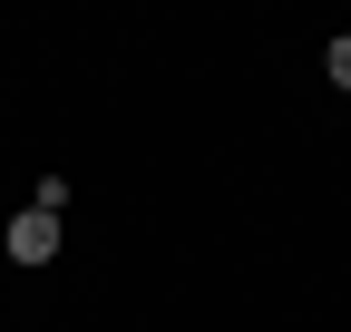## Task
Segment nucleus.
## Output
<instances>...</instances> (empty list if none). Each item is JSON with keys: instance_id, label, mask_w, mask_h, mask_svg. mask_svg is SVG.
Returning <instances> with one entry per match:
<instances>
[{"instance_id": "obj_2", "label": "nucleus", "mask_w": 351, "mask_h": 332, "mask_svg": "<svg viewBox=\"0 0 351 332\" xmlns=\"http://www.w3.org/2000/svg\"><path fill=\"white\" fill-rule=\"evenodd\" d=\"M69 195H78L69 176H39V186H29V205H39V215H69Z\"/></svg>"}, {"instance_id": "obj_1", "label": "nucleus", "mask_w": 351, "mask_h": 332, "mask_svg": "<svg viewBox=\"0 0 351 332\" xmlns=\"http://www.w3.org/2000/svg\"><path fill=\"white\" fill-rule=\"evenodd\" d=\"M0 244H10V264H49V254H59V215H39V205H20Z\"/></svg>"}, {"instance_id": "obj_3", "label": "nucleus", "mask_w": 351, "mask_h": 332, "mask_svg": "<svg viewBox=\"0 0 351 332\" xmlns=\"http://www.w3.org/2000/svg\"><path fill=\"white\" fill-rule=\"evenodd\" d=\"M322 69H332V88H351V29L332 39V49H322Z\"/></svg>"}]
</instances>
